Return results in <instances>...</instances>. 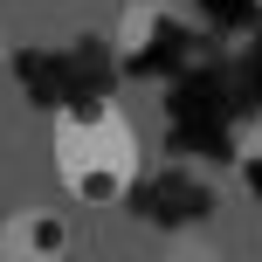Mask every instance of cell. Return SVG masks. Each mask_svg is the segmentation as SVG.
Returning a JSON list of instances; mask_svg holds the SVG:
<instances>
[{"mask_svg":"<svg viewBox=\"0 0 262 262\" xmlns=\"http://www.w3.org/2000/svg\"><path fill=\"white\" fill-rule=\"evenodd\" d=\"M49 159L76 207H124L145 172L138 124L118 97H69L49 118Z\"/></svg>","mask_w":262,"mask_h":262,"instance_id":"6da1fadb","label":"cell"},{"mask_svg":"<svg viewBox=\"0 0 262 262\" xmlns=\"http://www.w3.org/2000/svg\"><path fill=\"white\" fill-rule=\"evenodd\" d=\"M62 255H69L62 207H21L0 221V262H62Z\"/></svg>","mask_w":262,"mask_h":262,"instance_id":"7a4b0ae2","label":"cell"},{"mask_svg":"<svg viewBox=\"0 0 262 262\" xmlns=\"http://www.w3.org/2000/svg\"><path fill=\"white\" fill-rule=\"evenodd\" d=\"M249 7H262V0H249Z\"/></svg>","mask_w":262,"mask_h":262,"instance_id":"3957f363","label":"cell"}]
</instances>
